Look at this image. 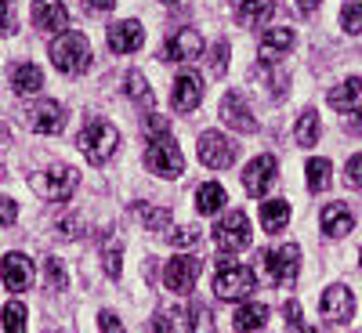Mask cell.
I'll return each mask as SVG.
<instances>
[{
	"label": "cell",
	"instance_id": "46",
	"mask_svg": "<svg viewBox=\"0 0 362 333\" xmlns=\"http://www.w3.org/2000/svg\"><path fill=\"white\" fill-rule=\"evenodd\" d=\"M112 4H116V0H83L87 11H112Z\"/></svg>",
	"mask_w": 362,
	"mask_h": 333
},
{
	"label": "cell",
	"instance_id": "39",
	"mask_svg": "<svg viewBox=\"0 0 362 333\" xmlns=\"http://www.w3.org/2000/svg\"><path fill=\"white\" fill-rule=\"evenodd\" d=\"M167 239H170V247H196L199 228H174V232H167Z\"/></svg>",
	"mask_w": 362,
	"mask_h": 333
},
{
	"label": "cell",
	"instance_id": "43",
	"mask_svg": "<svg viewBox=\"0 0 362 333\" xmlns=\"http://www.w3.org/2000/svg\"><path fill=\"white\" fill-rule=\"evenodd\" d=\"M83 225H80V218H58L54 221V232L62 235V239H76V232H80Z\"/></svg>",
	"mask_w": 362,
	"mask_h": 333
},
{
	"label": "cell",
	"instance_id": "7",
	"mask_svg": "<svg viewBox=\"0 0 362 333\" xmlns=\"http://www.w3.org/2000/svg\"><path fill=\"white\" fill-rule=\"evenodd\" d=\"M214 239H218V247L225 254L247 250L254 243V235H250V221H247L243 210H228V214L218 221V228H214Z\"/></svg>",
	"mask_w": 362,
	"mask_h": 333
},
{
	"label": "cell",
	"instance_id": "16",
	"mask_svg": "<svg viewBox=\"0 0 362 333\" xmlns=\"http://www.w3.org/2000/svg\"><path fill=\"white\" fill-rule=\"evenodd\" d=\"M25 116H29V127H33L37 134H58V131L66 127V109L58 105V102H51V98L37 102Z\"/></svg>",
	"mask_w": 362,
	"mask_h": 333
},
{
	"label": "cell",
	"instance_id": "4",
	"mask_svg": "<svg viewBox=\"0 0 362 333\" xmlns=\"http://www.w3.org/2000/svg\"><path fill=\"white\" fill-rule=\"evenodd\" d=\"M257 290V276H254V268L247 264H235L228 254L218 261V279H214V293L221 300H239V297H247Z\"/></svg>",
	"mask_w": 362,
	"mask_h": 333
},
{
	"label": "cell",
	"instance_id": "27",
	"mask_svg": "<svg viewBox=\"0 0 362 333\" xmlns=\"http://www.w3.org/2000/svg\"><path fill=\"white\" fill-rule=\"evenodd\" d=\"M286 221H290V203H286V199H264V203H261V225H264L268 235L283 232Z\"/></svg>",
	"mask_w": 362,
	"mask_h": 333
},
{
	"label": "cell",
	"instance_id": "2",
	"mask_svg": "<svg viewBox=\"0 0 362 333\" xmlns=\"http://www.w3.org/2000/svg\"><path fill=\"white\" fill-rule=\"evenodd\" d=\"M51 62H54V69H62L69 76L87 73L90 69V44H87V37L76 33V29L58 33L54 44H51Z\"/></svg>",
	"mask_w": 362,
	"mask_h": 333
},
{
	"label": "cell",
	"instance_id": "11",
	"mask_svg": "<svg viewBox=\"0 0 362 333\" xmlns=\"http://www.w3.org/2000/svg\"><path fill=\"white\" fill-rule=\"evenodd\" d=\"M221 119L232 127V131H239V134H254L257 131V119H254V112H250V105H247V98L239 95V90H228V95L221 98Z\"/></svg>",
	"mask_w": 362,
	"mask_h": 333
},
{
	"label": "cell",
	"instance_id": "1",
	"mask_svg": "<svg viewBox=\"0 0 362 333\" xmlns=\"http://www.w3.org/2000/svg\"><path fill=\"white\" fill-rule=\"evenodd\" d=\"M116 145H119V131L109 124V119H98V116H90L83 131L76 134V148L87 156V163H109V156L116 153Z\"/></svg>",
	"mask_w": 362,
	"mask_h": 333
},
{
	"label": "cell",
	"instance_id": "28",
	"mask_svg": "<svg viewBox=\"0 0 362 333\" xmlns=\"http://www.w3.org/2000/svg\"><path fill=\"white\" fill-rule=\"evenodd\" d=\"M225 203H228L225 185H218V181H206V185H199V192H196V210H199V214H218Z\"/></svg>",
	"mask_w": 362,
	"mask_h": 333
},
{
	"label": "cell",
	"instance_id": "13",
	"mask_svg": "<svg viewBox=\"0 0 362 333\" xmlns=\"http://www.w3.org/2000/svg\"><path fill=\"white\" fill-rule=\"evenodd\" d=\"M203 51V37L199 29H174L163 44V58L167 62H189V58H199Z\"/></svg>",
	"mask_w": 362,
	"mask_h": 333
},
{
	"label": "cell",
	"instance_id": "40",
	"mask_svg": "<svg viewBox=\"0 0 362 333\" xmlns=\"http://www.w3.org/2000/svg\"><path fill=\"white\" fill-rule=\"evenodd\" d=\"M283 315H286L290 333H308V329H305V319H300V305H297V300H286V305H283Z\"/></svg>",
	"mask_w": 362,
	"mask_h": 333
},
{
	"label": "cell",
	"instance_id": "15",
	"mask_svg": "<svg viewBox=\"0 0 362 333\" xmlns=\"http://www.w3.org/2000/svg\"><path fill=\"white\" fill-rule=\"evenodd\" d=\"M105 44H109L112 54H131V51H138V47L145 44V29H141V22H134V18L116 22L109 33H105Z\"/></svg>",
	"mask_w": 362,
	"mask_h": 333
},
{
	"label": "cell",
	"instance_id": "23",
	"mask_svg": "<svg viewBox=\"0 0 362 333\" xmlns=\"http://www.w3.org/2000/svg\"><path fill=\"white\" fill-rule=\"evenodd\" d=\"M268 18H276V0H243L239 4V25L261 29Z\"/></svg>",
	"mask_w": 362,
	"mask_h": 333
},
{
	"label": "cell",
	"instance_id": "44",
	"mask_svg": "<svg viewBox=\"0 0 362 333\" xmlns=\"http://www.w3.org/2000/svg\"><path fill=\"white\" fill-rule=\"evenodd\" d=\"M344 177H348V185L362 189V153L348 160V167H344Z\"/></svg>",
	"mask_w": 362,
	"mask_h": 333
},
{
	"label": "cell",
	"instance_id": "17",
	"mask_svg": "<svg viewBox=\"0 0 362 333\" xmlns=\"http://www.w3.org/2000/svg\"><path fill=\"white\" fill-rule=\"evenodd\" d=\"M276 170H279L276 156H257V160L243 170V189H247L250 196H264L272 185H276Z\"/></svg>",
	"mask_w": 362,
	"mask_h": 333
},
{
	"label": "cell",
	"instance_id": "9",
	"mask_svg": "<svg viewBox=\"0 0 362 333\" xmlns=\"http://www.w3.org/2000/svg\"><path fill=\"white\" fill-rule=\"evenodd\" d=\"M199 271H203V261L199 257H192V254H177V257H170L167 261V268H163V283H167V290L170 293H192V286H196V279H199Z\"/></svg>",
	"mask_w": 362,
	"mask_h": 333
},
{
	"label": "cell",
	"instance_id": "22",
	"mask_svg": "<svg viewBox=\"0 0 362 333\" xmlns=\"http://www.w3.org/2000/svg\"><path fill=\"white\" fill-rule=\"evenodd\" d=\"M351 228H355V218H351V210H348L344 203H329V206H322V232H326V235L341 239V235H348Z\"/></svg>",
	"mask_w": 362,
	"mask_h": 333
},
{
	"label": "cell",
	"instance_id": "49",
	"mask_svg": "<svg viewBox=\"0 0 362 333\" xmlns=\"http://www.w3.org/2000/svg\"><path fill=\"white\" fill-rule=\"evenodd\" d=\"M0 181H4V170H0Z\"/></svg>",
	"mask_w": 362,
	"mask_h": 333
},
{
	"label": "cell",
	"instance_id": "33",
	"mask_svg": "<svg viewBox=\"0 0 362 333\" xmlns=\"http://www.w3.org/2000/svg\"><path fill=\"white\" fill-rule=\"evenodd\" d=\"M127 95H131L134 102H141L145 109H153V90H148V83H145V76H141L138 69L127 73Z\"/></svg>",
	"mask_w": 362,
	"mask_h": 333
},
{
	"label": "cell",
	"instance_id": "3",
	"mask_svg": "<svg viewBox=\"0 0 362 333\" xmlns=\"http://www.w3.org/2000/svg\"><path fill=\"white\" fill-rule=\"evenodd\" d=\"M76 181H80V174H76L73 167L54 163V167H47V170H40V174L29 177V185H33V192H37L40 199H47V203H66V199H73V192H76Z\"/></svg>",
	"mask_w": 362,
	"mask_h": 333
},
{
	"label": "cell",
	"instance_id": "10",
	"mask_svg": "<svg viewBox=\"0 0 362 333\" xmlns=\"http://www.w3.org/2000/svg\"><path fill=\"white\" fill-rule=\"evenodd\" d=\"M319 315L326 319V322H334V326H344V322H351V315H355V297H351V290L348 286H329L326 293H322V300H319Z\"/></svg>",
	"mask_w": 362,
	"mask_h": 333
},
{
	"label": "cell",
	"instance_id": "36",
	"mask_svg": "<svg viewBox=\"0 0 362 333\" xmlns=\"http://www.w3.org/2000/svg\"><path fill=\"white\" fill-rule=\"evenodd\" d=\"M257 76H264L268 80V90H272V95H286V73H276V69H272V66H257Z\"/></svg>",
	"mask_w": 362,
	"mask_h": 333
},
{
	"label": "cell",
	"instance_id": "51",
	"mask_svg": "<svg viewBox=\"0 0 362 333\" xmlns=\"http://www.w3.org/2000/svg\"><path fill=\"white\" fill-rule=\"evenodd\" d=\"M358 257H362V254H358Z\"/></svg>",
	"mask_w": 362,
	"mask_h": 333
},
{
	"label": "cell",
	"instance_id": "47",
	"mask_svg": "<svg viewBox=\"0 0 362 333\" xmlns=\"http://www.w3.org/2000/svg\"><path fill=\"white\" fill-rule=\"evenodd\" d=\"M348 131H351V134H362V109H355V112L348 116Z\"/></svg>",
	"mask_w": 362,
	"mask_h": 333
},
{
	"label": "cell",
	"instance_id": "48",
	"mask_svg": "<svg viewBox=\"0 0 362 333\" xmlns=\"http://www.w3.org/2000/svg\"><path fill=\"white\" fill-rule=\"evenodd\" d=\"M297 8H300V15H312L319 8V0H297Z\"/></svg>",
	"mask_w": 362,
	"mask_h": 333
},
{
	"label": "cell",
	"instance_id": "25",
	"mask_svg": "<svg viewBox=\"0 0 362 333\" xmlns=\"http://www.w3.org/2000/svg\"><path fill=\"white\" fill-rule=\"evenodd\" d=\"M358 95H362V80L358 76H348L344 83H337L334 90H329L326 102H329V109H337V112H351L355 102H358Z\"/></svg>",
	"mask_w": 362,
	"mask_h": 333
},
{
	"label": "cell",
	"instance_id": "29",
	"mask_svg": "<svg viewBox=\"0 0 362 333\" xmlns=\"http://www.w3.org/2000/svg\"><path fill=\"white\" fill-rule=\"evenodd\" d=\"M293 138H297V145H305V148L319 141V112H315V109H305V112H300Z\"/></svg>",
	"mask_w": 362,
	"mask_h": 333
},
{
	"label": "cell",
	"instance_id": "26",
	"mask_svg": "<svg viewBox=\"0 0 362 333\" xmlns=\"http://www.w3.org/2000/svg\"><path fill=\"white\" fill-rule=\"evenodd\" d=\"M264 322H268V308L257 305V300H247V305H239L235 315H232V326H235L239 333H254V329H261Z\"/></svg>",
	"mask_w": 362,
	"mask_h": 333
},
{
	"label": "cell",
	"instance_id": "8",
	"mask_svg": "<svg viewBox=\"0 0 362 333\" xmlns=\"http://www.w3.org/2000/svg\"><path fill=\"white\" fill-rule=\"evenodd\" d=\"M196 153L199 160L210 167V170H225L235 163V153H239V145L232 138H225L221 131H203L199 134V145H196Z\"/></svg>",
	"mask_w": 362,
	"mask_h": 333
},
{
	"label": "cell",
	"instance_id": "45",
	"mask_svg": "<svg viewBox=\"0 0 362 333\" xmlns=\"http://www.w3.org/2000/svg\"><path fill=\"white\" fill-rule=\"evenodd\" d=\"M98 326H102V333H124V322H119L112 312H102L98 315Z\"/></svg>",
	"mask_w": 362,
	"mask_h": 333
},
{
	"label": "cell",
	"instance_id": "42",
	"mask_svg": "<svg viewBox=\"0 0 362 333\" xmlns=\"http://www.w3.org/2000/svg\"><path fill=\"white\" fill-rule=\"evenodd\" d=\"M18 221V203L15 199H8V196H0V225H15Z\"/></svg>",
	"mask_w": 362,
	"mask_h": 333
},
{
	"label": "cell",
	"instance_id": "24",
	"mask_svg": "<svg viewBox=\"0 0 362 333\" xmlns=\"http://www.w3.org/2000/svg\"><path fill=\"white\" fill-rule=\"evenodd\" d=\"M40 87H44V73H40V66L22 62V66L11 69V90H15V95H37Z\"/></svg>",
	"mask_w": 362,
	"mask_h": 333
},
{
	"label": "cell",
	"instance_id": "12",
	"mask_svg": "<svg viewBox=\"0 0 362 333\" xmlns=\"http://www.w3.org/2000/svg\"><path fill=\"white\" fill-rule=\"evenodd\" d=\"M0 279H4V286L11 293H25L29 286H33V261H29L25 254L11 250L4 261H0Z\"/></svg>",
	"mask_w": 362,
	"mask_h": 333
},
{
	"label": "cell",
	"instance_id": "5",
	"mask_svg": "<svg viewBox=\"0 0 362 333\" xmlns=\"http://www.w3.org/2000/svg\"><path fill=\"white\" fill-rule=\"evenodd\" d=\"M145 167L160 174V177H177L185 170V156L170 134H160V138H148V148H145Z\"/></svg>",
	"mask_w": 362,
	"mask_h": 333
},
{
	"label": "cell",
	"instance_id": "14",
	"mask_svg": "<svg viewBox=\"0 0 362 333\" xmlns=\"http://www.w3.org/2000/svg\"><path fill=\"white\" fill-rule=\"evenodd\" d=\"M203 102V80L196 73H177L174 90H170V105L174 112H196Z\"/></svg>",
	"mask_w": 362,
	"mask_h": 333
},
{
	"label": "cell",
	"instance_id": "31",
	"mask_svg": "<svg viewBox=\"0 0 362 333\" xmlns=\"http://www.w3.org/2000/svg\"><path fill=\"white\" fill-rule=\"evenodd\" d=\"M308 189L312 192H326L329 189V174H334V167H329V160H308Z\"/></svg>",
	"mask_w": 362,
	"mask_h": 333
},
{
	"label": "cell",
	"instance_id": "37",
	"mask_svg": "<svg viewBox=\"0 0 362 333\" xmlns=\"http://www.w3.org/2000/svg\"><path fill=\"white\" fill-rule=\"evenodd\" d=\"M18 29V18H15V0H0V33L11 37Z\"/></svg>",
	"mask_w": 362,
	"mask_h": 333
},
{
	"label": "cell",
	"instance_id": "20",
	"mask_svg": "<svg viewBox=\"0 0 362 333\" xmlns=\"http://www.w3.org/2000/svg\"><path fill=\"white\" fill-rule=\"evenodd\" d=\"M192 312L189 308H160L153 319V333H192Z\"/></svg>",
	"mask_w": 362,
	"mask_h": 333
},
{
	"label": "cell",
	"instance_id": "50",
	"mask_svg": "<svg viewBox=\"0 0 362 333\" xmlns=\"http://www.w3.org/2000/svg\"><path fill=\"white\" fill-rule=\"evenodd\" d=\"M167 4H177V0H167Z\"/></svg>",
	"mask_w": 362,
	"mask_h": 333
},
{
	"label": "cell",
	"instance_id": "18",
	"mask_svg": "<svg viewBox=\"0 0 362 333\" xmlns=\"http://www.w3.org/2000/svg\"><path fill=\"white\" fill-rule=\"evenodd\" d=\"M293 44H297L293 29H286V25H279V29H264V33H261V47H257L261 66H276Z\"/></svg>",
	"mask_w": 362,
	"mask_h": 333
},
{
	"label": "cell",
	"instance_id": "6",
	"mask_svg": "<svg viewBox=\"0 0 362 333\" xmlns=\"http://www.w3.org/2000/svg\"><path fill=\"white\" fill-rule=\"evenodd\" d=\"M264 261V271H268V279L276 283V286H290L297 279V271H300V247L297 243H283V247H272L261 254Z\"/></svg>",
	"mask_w": 362,
	"mask_h": 333
},
{
	"label": "cell",
	"instance_id": "19",
	"mask_svg": "<svg viewBox=\"0 0 362 333\" xmlns=\"http://www.w3.org/2000/svg\"><path fill=\"white\" fill-rule=\"evenodd\" d=\"M33 25L44 33H66L69 25V11L62 0H33Z\"/></svg>",
	"mask_w": 362,
	"mask_h": 333
},
{
	"label": "cell",
	"instance_id": "35",
	"mask_svg": "<svg viewBox=\"0 0 362 333\" xmlns=\"http://www.w3.org/2000/svg\"><path fill=\"white\" fill-rule=\"evenodd\" d=\"M119 239H112V243L102 250V257H105V271H109V279H119V271H124V261H119Z\"/></svg>",
	"mask_w": 362,
	"mask_h": 333
},
{
	"label": "cell",
	"instance_id": "32",
	"mask_svg": "<svg viewBox=\"0 0 362 333\" xmlns=\"http://www.w3.org/2000/svg\"><path fill=\"white\" fill-rule=\"evenodd\" d=\"M0 315H4V333H25V319H29V315H25L22 300H8Z\"/></svg>",
	"mask_w": 362,
	"mask_h": 333
},
{
	"label": "cell",
	"instance_id": "30",
	"mask_svg": "<svg viewBox=\"0 0 362 333\" xmlns=\"http://www.w3.org/2000/svg\"><path fill=\"white\" fill-rule=\"evenodd\" d=\"M44 286H47L51 293H62V290L69 286V276H66V264L58 261V257H47V261H44Z\"/></svg>",
	"mask_w": 362,
	"mask_h": 333
},
{
	"label": "cell",
	"instance_id": "34",
	"mask_svg": "<svg viewBox=\"0 0 362 333\" xmlns=\"http://www.w3.org/2000/svg\"><path fill=\"white\" fill-rule=\"evenodd\" d=\"M341 25L355 37L362 33V0H348V4L341 8Z\"/></svg>",
	"mask_w": 362,
	"mask_h": 333
},
{
	"label": "cell",
	"instance_id": "38",
	"mask_svg": "<svg viewBox=\"0 0 362 333\" xmlns=\"http://www.w3.org/2000/svg\"><path fill=\"white\" fill-rule=\"evenodd\" d=\"M225 69H228V44L218 40L214 51H210V73H214V76H225Z\"/></svg>",
	"mask_w": 362,
	"mask_h": 333
},
{
	"label": "cell",
	"instance_id": "41",
	"mask_svg": "<svg viewBox=\"0 0 362 333\" xmlns=\"http://www.w3.org/2000/svg\"><path fill=\"white\" fill-rule=\"evenodd\" d=\"M145 134H148V138H160V134H170V124H167L163 116H153V112H148V116H145Z\"/></svg>",
	"mask_w": 362,
	"mask_h": 333
},
{
	"label": "cell",
	"instance_id": "21",
	"mask_svg": "<svg viewBox=\"0 0 362 333\" xmlns=\"http://www.w3.org/2000/svg\"><path fill=\"white\" fill-rule=\"evenodd\" d=\"M134 218L141 221L145 232H153V235H167V228H170V210L156 206V203H134Z\"/></svg>",
	"mask_w": 362,
	"mask_h": 333
}]
</instances>
